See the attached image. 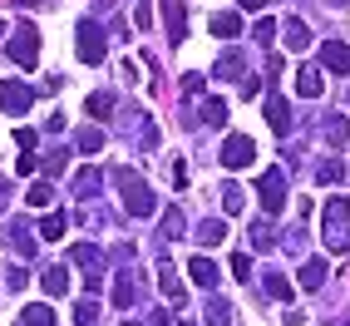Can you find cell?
I'll list each match as a JSON object with an SVG mask.
<instances>
[{
  "mask_svg": "<svg viewBox=\"0 0 350 326\" xmlns=\"http://www.w3.org/2000/svg\"><path fill=\"white\" fill-rule=\"evenodd\" d=\"M321 232L331 252H350V198H331L321 213Z\"/></svg>",
  "mask_w": 350,
  "mask_h": 326,
  "instance_id": "1",
  "label": "cell"
},
{
  "mask_svg": "<svg viewBox=\"0 0 350 326\" xmlns=\"http://www.w3.org/2000/svg\"><path fill=\"white\" fill-rule=\"evenodd\" d=\"M113 178H119V183H124V208H129V213H133V218H148V213H153V208H158V198H153V188H148V183H144V178H138L133 168H119V173H113Z\"/></svg>",
  "mask_w": 350,
  "mask_h": 326,
  "instance_id": "2",
  "label": "cell"
},
{
  "mask_svg": "<svg viewBox=\"0 0 350 326\" xmlns=\"http://www.w3.org/2000/svg\"><path fill=\"white\" fill-rule=\"evenodd\" d=\"M75 50H79V60H84V64H104L109 40H104V30L94 25V20H79V30H75Z\"/></svg>",
  "mask_w": 350,
  "mask_h": 326,
  "instance_id": "3",
  "label": "cell"
},
{
  "mask_svg": "<svg viewBox=\"0 0 350 326\" xmlns=\"http://www.w3.org/2000/svg\"><path fill=\"white\" fill-rule=\"evenodd\" d=\"M5 55H10L15 64L35 69V60H40V30H35V25H20V30H15V40L5 45Z\"/></svg>",
  "mask_w": 350,
  "mask_h": 326,
  "instance_id": "4",
  "label": "cell"
},
{
  "mask_svg": "<svg viewBox=\"0 0 350 326\" xmlns=\"http://www.w3.org/2000/svg\"><path fill=\"white\" fill-rule=\"evenodd\" d=\"M256 193H262V213H282V208H286V173L282 168H267Z\"/></svg>",
  "mask_w": 350,
  "mask_h": 326,
  "instance_id": "5",
  "label": "cell"
},
{
  "mask_svg": "<svg viewBox=\"0 0 350 326\" xmlns=\"http://www.w3.org/2000/svg\"><path fill=\"white\" fill-rule=\"evenodd\" d=\"M30 104H35V89L30 84H20V79L0 84V109H5V114H25Z\"/></svg>",
  "mask_w": 350,
  "mask_h": 326,
  "instance_id": "6",
  "label": "cell"
},
{
  "mask_svg": "<svg viewBox=\"0 0 350 326\" xmlns=\"http://www.w3.org/2000/svg\"><path fill=\"white\" fill-rule=\"evenodd\" d=\"M252 158H256V144L247 134H232L222 144V163H227V168H252Z\"/></svg>",
  "mask_w": 350,
  "mask_h": 326,
  "instance_id": "7",
  "label": "cell"
},
{
  "mask_svg": "<svg viewBox=\"0 0 350 326\" xmlns=\"http://www.w3.org/2000/svg\"><path fill=\"white\" fill-rule=\"evenodd\" d=\"M267 124H271L276 134H291V104H286L282 95H267Z\"/></svg>",
  "mask_w": 350,
  "mask_h": 326,
  "instance_id": "8",
  "label": "cell"
},
{
  "mask_svg": "<svg viewBox=\"0 0 350 326\" xmlns=\"http://www.w3.org/2000/svg\"><path fill=\"white\" fill-rule=\"evenodd\" d=\"M163 20H168V40L183 45V35H188V15H183L178 0H163Z\"/></svg>",
  "mask_w": 350,
  "mask_h": 326,
  "instance_id": "9",
  "label": "cell"
},
{
  "mask_svg": "<svg viewBox=\"0 0 350 326\" xmlns=\"http://www.w3.org/2000/svg\"><path fill=\"white\" fill-rule=\"evenodd\" d=\"M321 64H325V69H340V75H345V69H350V50H345L340 40H325V45H321Z\"/></svg>",
  "mask_w": 350,
  "mask_h": 326,
  "instance_id": "10",
  "label": "cell"
},
{
  "mask_svg": "<svg viewBox=\"0 0 350 326\" xmlns=\"http://www.w3.org/2000/svg\"><path fill=\"white\" fill-rule=\"evenodd\" d=\"M40 287H44V297H64V292H69V272H64V267H44Z\"/></svg>",
  "mask_w": 350,
  "mask_h": 326,
  "instance_id": "11",
  "label": "cell"
},
{
  "mask_svg": "<svg viewBox=\"0 0 350 326\" xmlns=\"http://www.w3.org/2000/svg\"><path fill=\"white\" fill-rule=\"evenodd\" d=\"M158 287H163V297H168V301H183V277H178V267L163 262V267H158Z\"/></svg>",
  "mask_w": 350,
  "mask_h": 326,
  "instance_id": "12",
  "label": "cell"
},
{
  "mask_svg": "<svg viewBox=\"0 0 350 326\" xmlns=\"http://www.w3.org/2000/svg\"><path fill=\"white\" fill-rule=\"evenodd\" d=\"M321 89H325V84H321L316 69H301V75H296V95H301V99H321Z\"/></svg>",
  "mask_w": 350,
  "mask_h": 326,
  "instance_id": "13",
  "label": "cell"
},
{
  "mask_svg": "<svg viewBox=\"0 0 350 326\" xmlns=\"http://www.w3.org/2000/svg\"><path fill=\"white\" fill-rule=\"evenodd\" d=\"M237 30H242V20L232 15V10H222V15H213V35L217 40H237Z\"/></svg>",
  "mask_w": 350,
  "mask_h": 326,
  "instance_id": "14",
  "label": "cell"
},
{
  "mask_svg": "<svg viewBox=\"0 0 350 326\" xmlns=\"http://www.w3.org/2000/svg\"><path fill=\"white\" fill-rule=\"evenodd\" d=\"M242 69H247V60H242V50H222V60H217V75H222V79H237V75H242Z\"/></svg>",
  "mask_w": 350,
  "mask_h": 326,
  "instance_id": "15",
  "label": "cell"
},
{
  "mask_svg": "<svg viewBox=\"0 0 350 326\" xmlns=\"http://www.w3.org/2000/svg\"><path fill=\"white\" fill-rule=\"evenodd\" d=\"M188 272H193V282H198V287H217V267L207 262V258H193Z\"/></svg>",
  "mask_w": 350,
  "mask_h": 326,
  "instance_id": "16",
  "label": "cell"
},
{
  "mask_svg": "<svg viewBox=\"0 0 350 326\" xmlns=\"http://www.w3.org/2000/svg\"><path fill=\"white\" fill-rule=\"evenodd\" d=\"M286 45H291V50H306V45H311V25H306V20H286Z\"/></svg>",
  "mask_w": 350,
  "mask_h": 326,
  "instance_id": "17",
  "label": "cell"
},
{
  "mask_svg": "<svg viewBox=\"0 0 350 326\" xmlns=\"http://www.w3.org/2000/svg\"><path fill=\"white\" fill-rule=\"evenodd\" d=\"M321 282H325V262H321V258H311L306 267H301V287H306V292H316Z\"/></svg>",
  "mask_w": 350,
  "mask_h": 326,
  "instance_id": "18",
  "label": "cell"
},
{
  "mask_svg": "<svg viewBox=\"0 0 350 326\" xmlns=\"http://www.w3.org/2000/svg\"><path fill=\"white\" fill-rule=\"evenodd\" d=\"M222 238H227V223H217V218H213V223H202V227H198V242H202V247H217Z\"/></svg>",
  "mask_w": 350,
  "mask_h": 326,
  "instance_id": "19",
  "label": "cell"
},
{
  "mask_svg": "<svg viewBox=\"0 0 350 326\" xmlns=\"http://www.w3.org/2000/svg\"><path fill=\"white\" fill-rule=\"evenodd\" d=\"M25 326H55V307H44V301L25 307Z\"/></svg>",
  "mask_w": 350,
  "mask_h": 326,
  "instance_id": "20",
  "label": "cell"
},
{
  "mask_svg": "<svg viewBox=\"0 0 350 326\" xmlns=\"http://www.w3.org/2000/svg\"><path fill=\"white\" fill-rule=\"evenodd\" d=\"M99 183H104V173H99V168H84V173L75 178V188H79L84 198H94V193H99Z\"/></svg>",
  "mask_w": 350,
  "mask_h": 326,
  "instance_id": "21",
  "label": "cell"
},
{
  "mask_svg": "<svg viewBox=\"0 0 350 326\" xmlns=\"http://www.w3.org/2000/svg\"><path fill=\"white\" fill-rule=\"evenodd\" d=\"M25 232H30L25 223H15V227H10V247L25 252V258H35V238H25Z\"/></svg>",
  "mask_w": 350,
  "mask_h": 326,
  "instance_id": "22",
  "label": "cell"
},
{
  "mask_svg": "<svg viewBox=\"0 0 350 326\" xmlns=\"http://www.w3.org/2000/svg\"><path fill=\"white\" fill-rule=\"evenodd\" d=\"M64 227H69V218H64V213H50V218L40 223V238H50V242H55V238H64Z\"/></svg>",
  "mask_w": 350,
  "mask_h": 326,
  "instance_id": "23",
  "label": "cell"
},
{
  "mask_svg": "<svg viewBox=\"0 0 350 326\" xmlns=\"http://www.w3.org/2000/svg\"><path fill=\"white\" fill-rule=\"evenodd\" d=\"M75 144H79L84 153H99V149H104V129H79Z\"/></svg>",
  "mask_w": 350,
  "mask_h": 326,
  "instance_id": "24",
  "label": "cell"
},
{
  "mask_svg": "<svg viewBox=\"0 0 350 326\" xmlns=\"http://www.w3.org/2000/svg\"><path fill=\"white\" fill-rule=\"evenodd\" d=\"M316 178H321V183H340V178H345V163H340V158H325L321 168H316Z\"/></svg>",
  "mask_w": 350,
  "mask_h": 326,
  "instance_id": "25",
  "label": "cell"
},
{
  "mask_svg": "<svg viewBox=\"0 0 350 326\" xmlns=\"http://www.w3.org/2000/svg\"><path fill=\"white\" fill-rule=\"evenodd\" d=\"M113 307H119V312L133 307V282H129V277H119V287H113Z\"/></svg>",
  "mask_w": 350,
  "mask_h": 326,
  "instance_id": "26",
  "label": "cell"
},
{
  "mask_svg": "<svg viewBox=\"0 0 350 326\" xmlns=\"http://www.w3.org/2000/svg\"><path fill=\"white\" fill-rule=\"evenodd\" d=\"M267 292L276 301H291V282H286V277H276V272H267Z\"/></svg>",
  "mask_w": 350,
  "mask_h": 326,
  "instance_id": "27",
  "label": "cell"
},
{
  "mask_svg": "<svg viewBox=\"0 0 350 326\" xmlns=\"http://www.w3.org/2000/svg\"><path fill=\"white\" fill-rule=\"evenodd\" d=\"M50 198H55V188H50V183H35V188L25 193V203H30V208H50Z\"/></svg>",
  "mask_w": 350,
  "mask_h": 326,
  "instance_id": "28",
  "label": "cell"
},
{
  "mask_svg": "<svg viewBox=\"0 0 350 326\" xmlns=\"http://www.w3.org/2000/svg\"><path fill=\"white\" fill-rule=\"evenodd\" d=\"M207 326H232V307H227V301H213V307H207Z\"/></svg>",
  "mask_w": 350,
  "mask_h": 326,
  "instance_id": "29",
  "label": "cell"
},
{
  "mask_svg": "<svg viewBox=\"0 0 350 326\" xmlns=\"http://www.w3.org/2000/svg\"><path fill=\"white\" fill-rule=\"evenodd\" d=\"M222 119H227V104L222 99H207L202 104V124H222Z\"/></svg>",
  "mask_w": 350,
  "mask_h": 326,
  "instance_id": "30",
  "label": "cell"
},
{
  "mask_svg": "<svg viewBox=\"0 0 350 326\" xmlns=\"http://www.w3.org/2000/svg\"><path fill=\"white\" fill-rule=\"evenodd\" d=\"M75 321H79V326H99V307H94V301H79V307H75Z\"/></svg>",
  "mask_w": 350,
  "mask_h": 326,
  "instance_id": "31",
  "label": "cell"
},
{
  "mask_svg": "<svg viewBox=\"0 0 350 326\" xmlns=\"http://www.w3.org/2000/svg\"><path fill=\"white\" fill-rule=\"evenodd\" d=\"M89 114H94V119H104V114L113 109V95H89V104H84Z\"/></svg>",
  "mask_w": 350,
  "mask_h": 326,
  "instance_id": "32",
  "label": "cell"
},
{
  "mask_svg": "<svg viewBox=\"0 0 350 326\" xmlns=\"http://www.w3.org/2000/svg\"><path fill=\"white\" fill-rule=\"evenodd\" d=\"M222 208H227V213H242V188H237V183L222 188Z\"/></svg>",
  "mask_w": 350,
  "mask_h": 326,
  "instance_id": "33",
  "label": "cell"
},
{
  "mask_svg": "<svg viewBox=\"0 0 350 326\" xmlns=\"http://www.w3.org/2000/svg\"><path fill=\"white\" fill-rule=\"evenodd\" d=\"M163 238H183V213L168 208V218H163Z\"/></svg>",
  "mask_w": 350,
  "mask_h": 326,
  "instance_id": "34",
  "label": "cell"
},
{
  "mask_svg": "<svg viewBox=\"0 0 350 326\" xmlns=\"http://www.w3.org/2000/svg\"><path fill=\"white\" fill-rule=\"evenodd\" d=\"M252 35L262 40V45H271V35H276V20H271V15H262V20L252 25Z\"/></svg>",
  "mask_w": 350,
  "mask_h": 326,
  "instance_id": "35",
  "label": "cell"
},
{
  "mask_svg": "<svg viewBox=\"0 0 350 326\" xmlns=\"http://www.w3.org/2000/svg\"><path fill=\"white\" fill-rule=\"evenodd\" d=\"M345 134H350L345 119H331V124H325V138H331V144H345Z\"/></svg>",
  "mask_w": 350,
  "mask_h": 326,
  "instance_id": "36",
  "label": "cell"
},
{
  "mask_svg": "<svg viewBox=\"0 0 350 326\" xmlns=\"http://www.w3.org/2000/svg\"><path fill=\"white\" fill-rule=\"evenodd\" d=\"M69 262H99V252L89 242H79V247H69Z\"/></svg>",
  "mask_w": 350,
  "mask_h": 326,
  "instance_id": "37",
  "label": "cell"
},
{
  "mask_svg": "<svg viewBox=\"0 0 350 326\" xmlns=\"http://www.w3.org/2000/svg\"><path fill=\"white\" fill-rule=\"evenodd\" d=\"M232 277H242V282L252 277V258H247V252H237V258H232Z\"/></svg>",
  "mask_w": 350,
  "mask_h": 326,
  "instance_id": "38",
  "label": "cell"
},
{
  "mask_svg": "<svg viewBox=\"0 0 350 326\" xmlns=\"http://www.w3.org/2000/svg\"><path fill=\"white\" fill-rule=\"evenodd\" d=\"M148 25H153V5H148V0H138V30L148 35Z\"/></svg>",
  "mask_w": 350,
  "mask_h": 326,
  "instance_id": "39",
  "label": "cell"
},
{
  "mask_svg": "<svg viewBox=\"0 0 350 326\" xmlns=\"http://www.w3.org/2000/svg\"><path fill=\"white\" fill-rule=\"evenodd\" d=\"M15 144L30 153V149H35V129H25V124H20V129H15Z\"/></svg>",
  "mask_w": 350,
  "mask_h": 326,
  "instance_id": "40",
  "label": "cell"
},
{
  "mask_svg": "<svg viewBox=\"0 0 350 326\" xmlns=\"http://www.w3.org/2000/svg\"><path fill=\"white\" fill-rule=\"evenodd\" d=\"M40 168H44V173H50V178H55V173H64V153H50V158H44V163H40Z\"/></svg>",
  "mask_w": 350,
  "mask_h": 326,
  "instance_id": "41",
  "label": "cell"
},
{
  "mask_svg": "<svg viewBox=\"0 0 350 326\" xmlns=\"http://www.w3.org/2000/svg\"><path fill=\"white\" fill-rule=\"evenodd\" d=\"M242 5H247V10H262V5H267V0H242Z\"/></svg>",
  "mask_w": 350,
  "mask_h": 326,
  "instance_id": "42",
  "label": "cell"
},
{
  "mask_svg": "<svg viewBox=\"0 0 350 326\" xmlns=\"http://www.w3.org/2000/svg\"><path fill=\"white\" fill-rule=\"evenodd\" d=\"M15 5H50V0H15Z\"/></svg>",
  "mask_w": 350,
  "mask_h": 326,
  "instance_id": "43",
  "label": "cell"
},
{
  "mask_svg": "<svg viewBox=\"0 0 350 326\" xmlns=\"http://www.w3.org/2000/svg\"><path fill=\"white\" fill-rule=\"evenodd\" d=\"M331 5H340V10H345V5H350V0H331Z\"/></svg>",
  "mask_w": 350,
  "mask_h": 326,
  "instance_id": "44",
  "label": "cell"
},
{
  "mask_svg": "<svg viewBox=\"0 0 350 326\" xmlns=\"http://www.w3.org/2000/svg\"><path fill=\"white\" fill-rule=\"evenodd\" d=\"M0 35H5V20H0Z\"/></svg>",
  "mask_w": 350,
  "mask_h": 326,
  "instance_id": "45",
  "label": "cell"
},
{
  "mask_svg": "<svg viewBox=\"0 0 350 326\" xmlns=\"http://www.w3.org/2000/svg\"><path fill=\"white\" fill-rule=\"evenodd\" d=\"M129 326H138V321H129Z\"/></svg>",
  "mask_w": 350,
  "mask_h": 326,
  "instance_id": "46",
  "label": "cell"
}]
</instances>
